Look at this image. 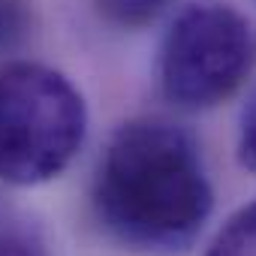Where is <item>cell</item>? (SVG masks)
Here are the masks:
<instances>
[{
  "mask_svg": "<svg viewBox=\"0 0 256 256\" xmlns=\"http://www.w3.org/2000/svg\"><path fill=\"white\" fill-rule=\"evenodd\" d=\"M108 238L133 253H184L214 211V187L187 126L145 114L112 133L90 187Z\"/></svg>",
  "mask_w": 256,
  "mask_h": 256,
  "instance_id": "cell-1",
  "label": "cell"
},
{
  "mask_svg": "<svg viewBox=\"0 0 256 256\" xmlns=\"http://www.w3.org/2000/svg\"><path fill=\"white\" fill-rule=\"evenodd\" d=\"M88 136L82 90L54 66L10 60L0 66V178L36 187L76 160Z\"/></svg>",
  "mask_w": 256,
  "mask_h": 256,
  "instance_id": "cell-2",
  "label": "cell"
},
{
  "mask_svg": "<svg viewBox=\"0 0 256 256\" xmlns=\"http://www.w3.org/2000/svg\"><path fill=\"white\" fill-rule=\"evenodd\" d=\"M256 64V34L229 4L184 6L160 46V88L178 108L202 112L238 94Z\"/></svg>",
  "mask_w": 256,
  "mask_h": 256,
  "instance_id": "cell-3",
  "label": "cell"
},
{
  "mask_svg": "<svg viewBox=\"0 0 256 256\" xmlns=\"http://www.w3.org/2000/svg\"><path fill=\"white\" fill-rule=\"evenodd\" d=\"M202 256H256V199L241 205L217 229Z\"/></svg>",
  "mask_w": 256,
  "mask_h": 256,
  "instance_id": "cell-4",
  "label": "cell"
},
{
  "mask_svg": "<svg viewBox=\"0 0 256 256\" xmlns=\"http://www.w3.org/2000/svg\"><path fill=\"white\" fill-rule=\"evenodd\" d=\"M172 0H94L96 16L118 30H139L154 24Z\"/></svg>",
  "mask_w": 256,
  "mask_h": 256,
  "instance_id": "cell-5",
  "label": "cell"
},
{
  "mask_svg": "<svg viewBox=\"0 0 256 256\" xmlns=\"http://www.w3.org/2000/svg\"><path fill=\"white\" fill-rule=\"evenodd\" d=\"M0 256H48V253L30 223L0 211Z\"/></svg>",
  "mask_w": 256,
  "mask_h": 256,
  "instance_id": "cell-6",
  "label": "cell"
},
{
  "mask_svg": "<svg viewBox=\"0 0 256 256\" xmlns=\"http://www.w3.org/2000/svg\"><path fill=\"white\" fill-rule=\"evenodd\" d=\"M235 157L247 172H256V84L247 94L241 114H238V139H235Z\"/></svg>",
  "mask_w": 256,
  "mask_h": 256,
  "instance_id": "cell-7",
  "label": "cell"
},
{
  "mask_svg": "<svg viewBox=\"0 0 256 256\" xmlns=\"http://www.w3.org/2000/svg\"><path fill=\"white\" fill-rule=\"evenodd\" d=\"M30 30L24 0H0V52H12Z\"/></svg>",
  "mask_w": 256,
  "mask_h": 256,
  "instance_id": "cell-8",
  "label": "cell"
}]
</instances>
